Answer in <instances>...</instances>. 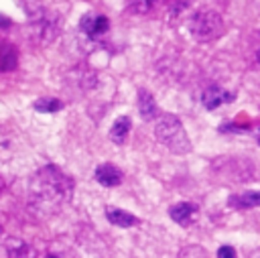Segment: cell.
I'll return each mask as SVG.
<instances>
[{
  "instance_id": "cell-1",
  "label": "cell",
  "mask_w": 260,
  "mask_h": 258,
  "mask_svg": "<svg viewBox=\"0 0 260 258\" xmlns=\"http://www.w3.org/2000/svg\"><path fill=\"white\" fill-rule=\"evenodd\" d=\"M73 195V179L57 165L41 167L28 181V209L37 217L59 213Z\"/></svg>"
},
{
  "instance_id": "cell-2",
  "label": "cell",
  "mask_w": 260,
  "mask_h": 258,
  "mask_svg": "<svg viewBox=\"0 0 260 258\" xmlns=\"http://www.w3.org/2000/svg\"><path fill=\"white\" fill-rule=\"evenodd\" d=\"M154 136L156 140L173 154H187L191 152V140L185 132L183 122L175 114H160L154 122Z\"/></svg>"
},
{
  "instance_id": "cell-3",
  "label": "cell",
  "mask_w": 260,
  "mask_h": 258,
  "mask_svg": "<svg viewBox=\"0 0 260 258\" xmlns=\"http://www.w3.org/2000/svg\"><path fill=\"white\" fill-rule=\"evenodd\" d=\"M187 28L197 43H211V41L219 39L225 30L221 14L213 8L195 10L187 20Z\"/></svg>"
},
{
  "instance_id": "cell-4",
  "label": "cell",
  "mask_w": 260,
  "mask_h": 258,
  "mask_svg": "<svg viewBox=\"0 0 260 258\" xmlns=\"http://www.w3.org/2000/svg\"><path fill=\"white\" fill-rule=\"evenodd\" d=\"M108 28H110V22H108V18L104 14L89 12V14H83L81 20H79V30L89 39H98V37L106 35Z\"/></svg>"
},
{
  "instance_id": "cell-5",
  "label": "cell",
  "mask_w": 260,
  "mask_h": 258,
  "mask_svg": "<svg viewBox=\"0 0 260 258\" xmlns=\"http://www.w3.org/2000/svg\"><path fill=\"white\" fill-rule=\"evenodd\" d=\"M93 177H95V181H98L100 185H104V187H118V185L122 183V179H124L122 171H120L116 165H112V163H102V165H98L95 171H93Z\"/></svg>"
},
{
  "instance_id": "cell-6",
  "label": "cell",
  "mask_w": 260,
  "mask_h": 258,
  "mask_svg": "<svg viewBox=\"0 0 260 258\" xmlns=\"http://www.w3.org/2000/svg\"><path fill=\"white\" fill-rule=\"evenodd\" d=\"M169 215H171V219L175 223H179L183 228H189L195 221V217H197V205L195 203H189V201L175 203V205H171Z\"/></svg>"
},
{
  "instance_id": "cell-7",
  "label": "cell",
  "mask_w": 260,
  "mask_h": 258,
  "mask_svg": "<svg viewBox=\"0 0 260 258\" xmlns=\"http://www.w3.org/2000/svg\"><path fill=\"white\" fill-rule=\"evenodd\" d=\"M232 100H234V95H232L230 91H225L223 87H219V85H209V87L201 93V102H203L205 110H215V108H219L221 104H228V102H232Z\"/></svg>"
},
{
  "instance_id": "cell-8",
  "label": "cell",
  "mask_w": 260,
  "mask_h": 258,
  "mask_svg": "<svg viewBox=\"0 0 260 258\" xmlns=\"http://www.w3.org/2000/svg\"><path fill=\"white\" fill-rule=\"evenodd\" d=\"M18 67V49L10 43L0 39V73L14 71Z\"/></svg>"
},
{
  "instance_id": "cell-9",
  "label": "cell",
  "mask_w": 260,
  "mask_h": 258,
  "mask_svg": "<svg viewBox=\"0 0 260 258\" xmlns=\"http://www.w3.org/2000/svg\"><path fill=\"white\" fill-rule=\"evenodd\" d=\"M106 219L112 223V225H116V228H122V230H128V228H132V225H136L138 223V217L136 215H132L130 211H124V209H120V207H106Z\"/></svg>"
},
{
  "instance_id": "cell-10",
  "label": "cell",
  "mask_w": 260,
  "mask_h": 258,
  "mask_svg": "<svg viewBox=\"0 0 260 258\" xmlns=\"http://www.w3.org/2000/svg\"><path fill=\"white\" fill-rule=\"evenodd\" d=\"M138 112H140V118L142 120H154L158 118V106L152 98V93L148 89H138Z\"/></svg>"
},
{
  "instance_id": "cell-11",
  "label": "cell",
  "mask_w": 260,
  "mask_h": 258,
  "mask_svg": "<svg viewBox=\"0 0 260 258\" xmlns=\"http://www.w3.org/2000/svg\"><path fill=\"white\" fill-rule=\"evenodd\" d=\"M4 256L6 258H35L30 246L20 238H8L4 242Z\"/></svg>"
},
{
  "instance_id": "cell-12",
  "label": "cell",
  "mask_w": 260,
  "mask_h": 258,
  "mask_svg": "<svg viewBox=\"0 0 260 258\" xmlns=\"http://www.w3.org/2000/svg\"><path fill=\"white\" fill-rule=\"evenodd\" d=\"M228 205H230V207H236V209L258 207V205H260V191H246V193L230 195V199H228Z\"/></svg>"
},
{
  "instance_id": "cell-13",
  "label": "cell",
  "mask_w": 260,
  "mask_h": 258,
  "mask_svg": "<svg viewBox=\"0 0 260 258\" xmlns=\"http://www.w3.org/2000/svg\"><path fill=\"white\" fill-rule=\"evenodd\" d=\"M130 126H132V120L128 116H120L118 120H114V124L110 128V140L116 144H124L126 136L130 132Z\"/></svg>"
},
{
  "instance_id": "cell-14",
  "label": "cell",
  "mask_w": 260,
  "mask_h": 258,
  "mask_svg": "<svg viewBox=\"0 0 260 258\" xmlns=\"http://www.w3.org/2000/svg\"><path fill=\"white\" fill-rule=\"evenodd\" d=\"M32 108L37 112H41V114H53V112H59L63 108V102L57 100V98H39L32 104Z\"/></svg>"
},
{
  "instance_id": "cell-15",
  "label": "cell",
  "mask_w": 260,
  "mask_h": 258,
  "mask_svg": "<svg viewBox=\"0 0 260 258\" xmlns=\"http://www.w3.org/2000/svg\"><path fill=\"white\" fill-rule=\"evenodd\" d=\"M177 258H209V256L201 246H187V248H183L179 252Z\"/></svg>"
},
{
  "instance_id": "cell-16",
  "label": "cell",
  "mask_w": 260,
  "mask_h": 258,
  "mask_svg": "<svg viewBox=\"0 0 260 258\" xmlns=\"http://www.w3.org/2000/svg\"><path fill=\"white\" fill-rule=\"evenodd\" d=\"M217 258H236V250L232 246H221L217 250Z\"/></svg>"
},
{
  "instance_id": "cell-17",
  "label": "cell",
  "mask_w": 260,
  "mask_h": 258,
  "mask_svg": "<svg viewBox=\"0 0 260 258\" xmlns=\"http://www.w3.org/2000/svg\"><path fill=\"white\" fill-rule=\"evenodd\" d=\"M0 26H4V28H8V26H10V20H8L4 14H0Z\"/></svg>"
},
{
  "instance_id": "cell-18",
  "label": "cell",
  "mask_w": 260,
  "mask_h": 258,
  "mask_svg": "<svg viewBox=\"0 0 260 258\" xmlns=\"http://www.w3.org/2000/svg\"><path fill=\"white\" fill-rule=\"evenodd\" d=\"M250 258H260V248H258V250H254V252L250 254Z\"/></svg>"
},
{
  "instance_id": "cell-19",
  "label": "cell",
  "mask_w": 260,
  "mask_h": 258,
  "mask_svg": "<svg viewBox=\"0 0 260 258\" xmlns=\"http://www.w3.org/2000/svg\"><path fill=\"white\" fill-rule=\"evenodd\" d=\"M4 191V181H2V177H0V193Z\"/></svg>"
},
{
  "instance_id": "cell-20",
  "label": "cell",
  "mask_w": 260,
  "mask_h": 258,
  "mask_svg": "<svg viewBox=\"0 0 260 258\" xmlns=\"http://www.w3.org/2000/svg\"><path fill=\"white\" fill-rule=\"evenodd\" d=\"M256 59H258V63H260V49H258V53H256Z\"/></svg>"
},
{
  "instance_id": "cell-21",
  "label": "cell",
  "mask_w": 260,
  "mask_h": 258,
  "mask_svg": "<svg viewBox=\"0 0 260 258\" xmlns=\"http://www.w3.org/2000/svg\"><path fill=\"white\" fill-rule=\"evenodd\" d=\"M45 258H57V256H55V254H49V256H45Z\"/></svg>"
},
{
  "instance_id": "cell-22",
  "label": "cell",
  "mask_w": 260,
  "mask_h": 258,
  "mask_svg": "<svg viewBox=\"0 0 260 258\" xmlns=\"http://www.w3.org/2000/svg\"><path fill=\"white\" fill-rule=\"evenodd\" d=\"M258 144H260V138H258Z\"/></svg>"
}]
</instances>
